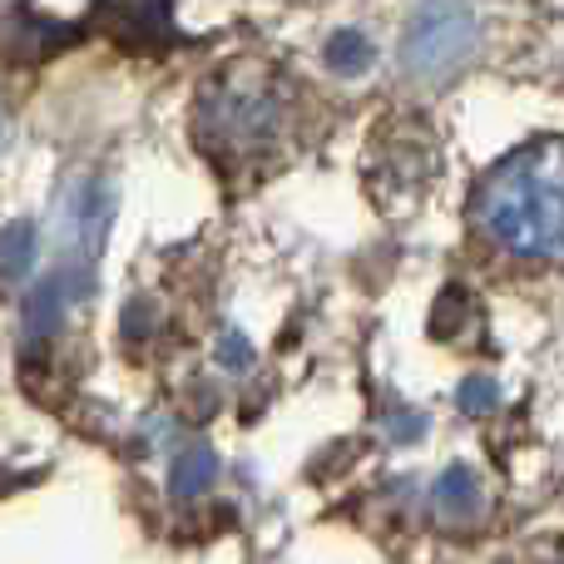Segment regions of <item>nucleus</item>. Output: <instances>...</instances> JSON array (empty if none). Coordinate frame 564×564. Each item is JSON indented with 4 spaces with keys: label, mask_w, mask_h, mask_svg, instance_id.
Wrapping results in <instances>:
<instances>
[{
    "label": "nucleus",
    "mask_w": 564,
    "mask_h": 564,
    "mask_svg": "<svg viewBox=\"0 0 564 564\" xmlns=\"http://www.w3.org/2000/svg\"><path fill=\"white\" fill-rule=\"evenodd\" d=\"M476 224L520 258L564 263V139L510 149L476 188Z\"/></svg>",
    "instance_id": "1"
},
{
    "label": "nucleus",
    "mask_w": 564,
    "mask_h": 564,
    "mask_svg": "<svg viewBox=\"0 0 564 564\" xmlns=\"http://www.w3.org/2000/svg\"><path fill=\"white\" fill-rule=\"evenodd\" d=\"M476 40L480 30L466 0H421V10L401 35V65L406 75L441 79L476 55Z\"/></svg>",
    "instance_id": "2"
},
{
    "label": "nucleus",
    "mask_w": 564,
    "mask_h": 564,
    "mask_svg": "<svg viewBox=\"0 0 564 564\" xmlns=\"http://www.w3.org/2000/svg\"><path fill=\"white\" fill-rule=\"evenodd\" d=\"M59 292H69V282L50 278L25 297V337H30V347H45V341L59 332V322H65V297H59Z\"/></svg>",
    "instance_id": "3"
},
{
    "label": "nucleus",
    "mask_w": 564,
    "mask_h": 564,
    "mask_svg": "<svg viewBox=\"0 0 564 564\" xmlns=\"http://www.w3.org/2000/svg\"><path fill=\"white\" fill-rule=\"evenodd\" d=\"M214 476H218V456L208 446H188V451H178V460H174V476H169V490H174L178 500H194V496H204L208 486H214Z\"/></svg>",
    "instance_id": "4"
},
{
    "label": "nucleus",
    "mask_w": 564,
    "mask_h": 564,
    "mask_svg": "<svg viewBox=\"0 0 564 564\" xmlns=\"http://www.w3.org/2000/svg\"><path fill=\"white\" fill-rule=\"evenodd\" d=\"M436 506H441V516H451V520H460V516H476V470L470 466H446V476L436 480Z\"/></svg>",
    "instance_id": "5"
},
{
    "label": "nucleus",
    "mask_w": 564,
    "mask_h": 564,
    "mask_svg": "<svg viewBox=\"0 0 564 564\" xmlns=\"http://www.w3.org/2000/svg\"><path fill=\"white\" fill-rule=\"evenodd\" d=\"M30 263H35V224L15 218V224L0 228V278L6 282L25 278Z\"/></svg>",
    "instance_id": "6"
},
{
    "label": "nucleus",
    "mask_w": 564,
    "mask_h": 564,
    "mask_svg": "<svg viewBox=\"0 0 564 564\" xmlns=\"http://www.w3.org/2000/svg\"><path fill=\"white\" fill-rule=\"evenodd\" d=\"M109 204H105V188L99 184H85L79 194V238H85V263H95L99 243H105V224H109Z\"/></svg>",
    "instance_id": "7"
},
{
    "label": "nucleus",
    "mask_w": 564,
    "mask_h": 564,
    "mask_svg": "<svg viewBox=\"0 0 564 564\" xmlns=\"http://www.w3.org/2000/svg\"><path fill=\"white\" fill-rule=\"evenodd\" d=\"M327 65L337 69V75H361V69L371 65V40L361 35V30H337V35L327 40Z\"/></svg>",
    "instance_id": "8"
},
{
    "label": "nucleus",
    "mask_w": 564,
    "mask_h": 564,
    "mask_svg": "<svg viewBox=\"0 0 564 564\" xmlns=\"http://www.w3.org/2000/svg\"><path fill=\"white\" fill-rule=\"evenodd\" d=\"M456 406H460V416H490L500 406V387L490 377H466L456 391Z\"/></svg>",
    "instance_id": "9"
},
{
    "label": "nucleus",
    "mask_w": 564,
    "mask_h": 564,
    "mask_svg": "<svg viewBox=\"0 0 564 564\" xmlns=\"http://www.w3.org/2000/svg\"><path fill=\"white\" fill-rule=\"evenodd\" d=\"M218 361H224V367H248V361H253V347H248L243 332H228L224 347H218Z\"/></svg>",
    "instance_id": "10"
},
{
    "label": "nucleus",
    "mask_w": 564,
    "mask_h": 564,
    "mask_svg": "<svg viewBox=\"0 0 564 564\" xmlns=\"http://www.w3.org/2000/svg\"><path fill=\"white\" fill-rule=\"evenodd\" d=\"M0 144H6V109H0Z\"/></svg>",
    "instance_id": "11"
}]
</instances>
